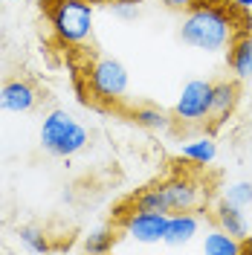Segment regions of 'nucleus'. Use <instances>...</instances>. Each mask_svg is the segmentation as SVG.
<instances>
[{
  "label": "nucleus",
  "instance_id": "obj_1",
  "mask_svg": "<svg viewBox=\"0 0 252 255\" xmlns=\"http://www.w3.org/2000/svg\"><path fill=\"white\" fill-rule=\"evenodd\" d=\"M235 20L218 3H194L180 23V41L200 52H221L232 44Z\"/></svg>",
  "mask_w": 252,
  "mask_h": 255
},
{
  "label": "nucleus",
  "instance_id": "obj_2",
  "mask_svg": "<svg viewBox=\"0 0 252 255\" xmlns=\"http://www.w3.org/2000/svg\"><path fill=\"white\" fill-rule=\"evenodd\" d=\"M90 142L87 128L64 108H52L41 122V148L49 157H76Z\"/></svg>",
  "mask_w": 252,
  "mask_h": 255
},
{
  "label": "nucleus",
  "instance_id": "obj_3",
  "mask_svg": "<svg viewBox=\"0 0 252 255\" xmlns=\"http://www.w3.org/2000/svg\"><path fill=\"white\" fill-rule=\"evenodd\" d=\"M49 26L61 44H84L93 35L90 0H55L49 6Z\"/></svg>",
  "mask_w": 252,
  "mask_h": 255
},
{
  "label": "nucleus",
  "instance_id": "obj_4",
  "mask_svg": "<svg viewBox=\"0 0 252 255\" xmlns=\"http://www.w3.org/2000/svg\"><path fill=\"white\" fill-rule=\"evenodd\" d=\"M127 81L130 76H127L125 64L116 58H99L87 76V84L99 102H119L127 93Z\"/></svg>",
  "mask_w": 252,
  "mask_h": 255
},
{
  "label": "nucleus",
  "instance_id": "obj_5",
  "mask_svg": "<svg viewBox=\"0 0 252 255\" xmlns=\"http://www.w3.org/2000/svg\"><path fill=\"white\" fill-rule=\"evenodd\" d=\"M174 116L183 122H200L212 116V81L191 79L183 84V93L174 105Z\"/></svg>",
  "mask_w": 252,
  "mask_h": 255
},
{
  "label": "nucleus",
  "instance_id": "obj_6",
  "mask_svg": "<svg viewBox=\"0 0 252 255\" xmlns=\"http://www.w3.org/2000/svg\"><path fill=\"white\" fill-rule=\"evenodd\" d=\"M165 226H168V215L165 212H145L136 209L125 218V235L133 238L136 244H159L165 238Z\"/></svg>",
  "mask_w": 252,
  "mask_h": 255
},
{
  "label": "nucleus",
  "instance_id": "obj_7",
  "mask_svg": "<svg viewBox=\"0 0 252 255\" xmlns=\"http://www.w3.org/2000/svg\"><path fill=\"white\" fill-rule=\"evenodd\" d=\"M38 105V90L29 81L12 79L0 87V111L6 113H29Z\"/></svg>",
  "mask_w": 252,
  "mask_h": 255
},
{
  "label": "nucleus",
  "instance_id": "obj_8",
  "mask_svg": "<svg viewBox=\"0 0 252 255\" xmlns=\"http://www.w3.org/2000/svg\"><path fill=\"white\" fill-rule=\"evenodd\" d=\"M162 191H165V200H168L171 212H191V209L200 206V189H197V183H191L186 177L162 183Z\"/></svg>",
  "mask_w": 252,
  "mask_h": 255
},
{
  "label": "nucleus",
  "instance_id": "obj_9",
  "mask_svg": "<svg viewBox=\"0 0 252 255\" xmlns=\"http://www.w3.org/2000/svg\"><path fill=\"white\" fill-rule=\"evenodd\" d=\"M197 232H200V218L194 212H174V215H168V226H165L162 244H168V247H186V244L194 241Z\"/></svg>",
  "mask_w": 252,
  "mask_h": 255
},
{
  "label": "nucleus",
  "instance_id": "obj_10",
  "mask_svg": "<svg viewBox=\"0 0 252 255\" xmlns=\"http://www.w3.org/2000/svg\"><path fill=\"white\" fill-rule=\"evenodd\" d=\"M215 218H218V226H221L223 232H229L238 241H247V235H250V221H247V215H244L241 206L229 203V200H221Z\"/></svg>",
  "mask_w": 252,
  "mask_h": 255
},
{
  "label": "nucleus",
  "instance_id": "obj_11",
  "mask_svg": "<svg viewBox=\"0 0 252 255\" xmlns=\"http://www.w3.org/2000/svg\"><path fill=\"white\" fill-rule=\"evenodd\" d=\"M200 250L206 255H241L247 247H244V241L232 238L229 232H223L221 226L218 229H212V232H206L203 244H200Z\"/></svg>",
  "mask_w": 252,
  "mask_h": 255
},
{
  "label": "nucleus",
  "instance_id": "obj_12",
  "mask_svg": "<svg viewBox=\"0 0 252 255\" xmlns=\"http://www.w3.org/2000/svg\"><path fill=\"white\" fill-rule=\"evenodd\" d=\"M238 105V84L235 81H215L212 84V116H229Z\"/></svg>",
  "mask_w": 252,
  "mask_h": 255
},
{
  "label": "nucleus",
  "instance_id": "obj_13",
  "mask_svg": "<svg viewBox=\"0 0 252 255\" xmlns=\"http://www.w3.org/2000/svg\"><path fill=\"white\" fill-rule=\"evenodd\" d=\"M229 67L235 79H252V38H238L229 49Z\"/></svg>",
  "mask_w": 252,
  "mask_h": 255
},
{
  "label": "nucleus",
  "instance_id": "obj_14",
  "mask_svg": "<svg viewBox=\"0 0 252 255\" xmlns=\"http://www.w3.org/2000/svg\"><path fill=\"white\" fill-rule=\"evenodd\" d=\"M180 154H183V159H189V162L209 165L212 159L218 157V142H215L212 136H200V139H191V142L183 145Z\"/></svg>",
  "mask_w": 252,
  "mask_h": 255
},
{
  "label": "nucleus",
  "instance_id": "obj_15",
  "mask_svg": "<svg viewBox=\"0 0 252 255\" xmlns=\"http://www.w3.org/2000/svg\"><path fill=\"white\" fill-rule=\"evenodd\" d=\"M133 122L145 130H168L171 128V116L162 111V108H154V105H145V108H136L133 111Z\"/></svg>",
  "mask_w": 252,
  "mask_h": 255
},
{
  "label": "nucleus",
  "instance_id": "obj_16",
  "mask_svg": "<svg viewBox=\"0 0 252 255\" xmlns=\"http://www.w3.org/2000/svg\"><path fill=\"white\" fill-rule=\"evenodd\" d=\"M136 209H145V212H165V215L171 212V209H168V200H165V191H162V186L142 191L139 197H136Z\"/></svg>",
  "mask_w": 252,
  "mask_h": 255
},
{
  "label": "nucleus",
  "instance_id": "obj_17",
  "mask_svg": "<svg viewBox=\"0 0 252 255\" xmlns=\"http://www.w3.org/2000/svg\"><path fill=\"white\" fill-rule=\"evenodd\" d=\"M113 247V229H108V226H99V229H93L87 238H84V253H108Z\"/></svg>",
  "mask_w": 252,
  "mask_h": 255
},
{
  "label": "nucleus",
  "instance_id": "obj_18",
  "mask_svg": "<svg viewBox=\"0 0 252 255\" xmlns=\"http://www.w3.org/2000/svg\"><path fill=\"white\" fill-rule=\"evenodd\" d=\"M223 200H229V203H235V206H241V209L252 206V183L238 180V183H232V186H226Z\"/></svg>",
  "mask_w": 252,
  "mask_h": 255
},
{
  "label": "nucleus",
  "instance_id": "obj_19",
  "mask_svg": "<svg viewBox=\"0 0 252 255\" xmlns=\"http://www.w3.org/2000/svg\"><path fill=\"white\" fill-rule=\"evenodd\" d=\"M17 235H20V241L29 247L32 253H52V247L47 244L44 232H41L38 226H20V229H17Z\"/></svg>",
  "mask_w": 252,
  "mask_h": 255
},
{
  "label": "nucleus",
  "instance_id": "obj_20",
  "mask_svg": "<svg viewBox=\"0 0 252 255\" xmlns=\"http://www.w3.org/2000/svg\"><path fill=\"white\" fill-rule=\"evenodd\" d=\"M111 12L119 20H136L139 17V0H111Z\"/></svg>",
  "mask_w": 252,
  "mask_h": 255
},
{
  "label": "nucleus",
  "instance_id": "obj_21",
  "mask_svg": "<svg viewBox=\"0 0 252 255\" xmlns=\"http://www.w3.org/2000/svg\"><path fill=\"white\" fill-rule=\"evenodd\" d=\"M159 3H165L168 9H191L197 0H159Z\"/></svg>",
  "mask_w": 252,
  "mask_h": 255
},
{
  "label": "nucleus",
  "instance_id": "obj_22",
  "mask_svg": "<svg viewBox=\"0 0 252 255\" xmlns=\"http://www.w3.org/2000/svg\"><path fill=\"white\" fill-rule=\"evenodd\" d=\"M232 6L241 12H252V0H232Z\"/></svg>",
  "mask_w": 252,
  "mask_h": 255
},
{
  "label": "nucleus",
  "instance_id": "obj_23",
  "mask_svg": "<svg viewBox=\"0 0 252 255\" xmlns=\"http://www.w3.org/2000/svg\"><path fill=\"white\" fill-rule=\"evenodd\" d=\"M0 3H3V0H0Z\"/></svg>",
  "mask_w": 252,
  "mask_h": 255
}]
</instances>
